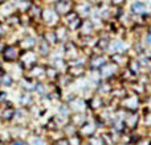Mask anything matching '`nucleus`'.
Segmentation results:
<instances>
[{
    "instance_id": "nucleus-1",
    "label": "nucleus",
    "mask_w": 151,
    "mask_h": 145,
    "mask_svg": "<svg viewBox=\"0 0 151 145\" xmlns=\"http://www.w3.org/2000/svg\"><path fill=\"white\" fill-rule=\"evenodd\" d=\"M134 8H136V9H134L135 12H143V9H145L143 4H135V5H134Z\"/></svg>"
}]
</instances>
